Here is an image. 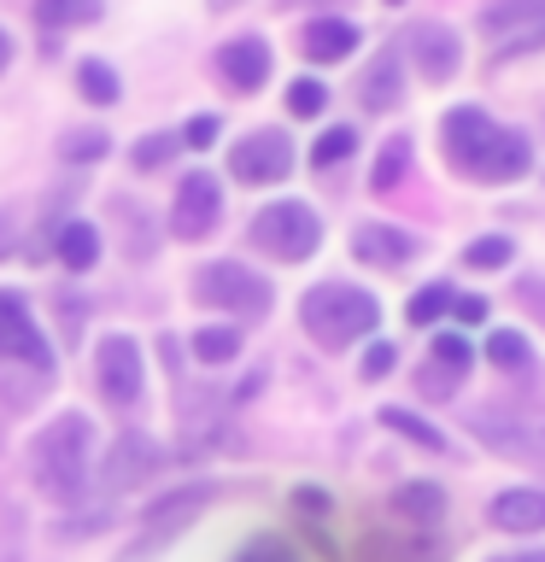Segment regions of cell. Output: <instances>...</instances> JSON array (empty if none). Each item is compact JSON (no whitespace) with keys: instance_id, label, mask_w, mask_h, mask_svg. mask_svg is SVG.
I'll return each instance as SVG.
<instances>
[{"instance_id":"obj_26","label":"cell","mask_w":545,"mask_h":562,"mask_svg":"<svg viewBox=\"0 0 545 562\" xmlns=\"http://www.w3.org/2000/svg\"><path fill=\"white\" fill-rule=\"evenodd\" d=\"M487 358L499 363V369H522V375L534 369V351H527V340H522V334H510V328H499L487 340Z\"/></svg>"},{"instance_id":"obj_20","label":"cell","mask_w":545,"mask_h":562,"mask_svg":"<svg viewBox=\"0 0 545 562\" xmlns=\"http://www.w3.org/2000/svg\"><path fill=\"white\" fill-rule=\"evenodd\" d=\"M59 258H65V270H94V258H100V235L88 223H65L59 228Z\"/></svg>"},{"instance_id":"obj_44","label":"cell","mask_w":545,"mask_h":562,"mask_svg":"<svg viewBox=\"0 0 545 562\" xmlns=\"http://www.w3.org/2000/svg\"><path fill=\"white\" fill-rule=\"evenodd\" d=\"M276 7H323V0H276Z\"/></svg>"},{"instance_id":"obj_12","label":"cell","mask_w":545,"mask_h":562,"mask_svg":"<svg viewBox=\"0 0 545 562\" xmlns=\"http://www.w3.org/2000/svg\"><path fill=\"white\" fill-rule=\"evenodd\" d=\"M218 77L229 88H241V94H253V88L270 82V47L258 42V35H235V42L218 47Z\"/></svg>"},{"instance_id":"obj_37","label":"cell","mask_w":545,"mask_h":562,"mask_svg":"<svg viewBox=\"0 0 545 562\" xmlns=\"http://www.w3.org/2000/svg\"><path fill=\"white\" fill-rule=\"evenodd\" d=\"M393 363H399V351H393V346H369V351H364V381L393 375Z\"/></svg>"},{"instance_id":"obj_5","label":"cell","mask_w":545,"mask_h":562,"mask_svg":"<svg viewBox=\"0 0 545 562\" xmlns=\"http://www.w3.org/2000/svg\"><path fill=\"white\" fill-rule=\"evenodd\" d=\"M193 299L200 305H218V311H235V316H264L270 311V281L253 276L246 263H205L193 276Z\"/></svg>"},{"instance_id":"obj_39","label":"cell","mask_w":545,"mask_h":562,"mask_svg":"<svg viewBox=\"0 0 545 562\" xmlns=\"http://www.w3.org/2000/svg\"><path fill=\"white\" fill-rule=\"evenodd\" d=\"M516 299H522V305H527V311H534L540 323H545V281H534V276H527L522 288H516Z\"/></svg>"},{"instance_id":"obj_34","label":"cell","mask_w":545,"mask_h":562,"mask_svg":"<svg viewBox=\"0 0 545 562\" xmlns=\"http://www.w3.org/2000/svg\"><path fill=\"white\" fill-rule=\"evenodd\" d=\"M323 100H329V88L311 82V77L288 88V112H293V117H316V112H323Z\"/></svg>"},{"instance_id":"obj_22","label":"cell","mask_w":545,"mask_h":562,"mask_svg":"<svg viewBox=\"0 0 545 562\" xmlns=\"http://www.w3.org/2000/svg\"><path fill=\"white\" fill-rule=\"evenodd\" d=\"M393 509L411 521H440V509H446V492L440 486H399L393 492Z\"/></svg>"},{"instance_id":"obj_2","label":"cell","mask_w":545,"mask_h":562,"mask_svg":"<svg viewBox=\"0 0 545 562\" xmlns=\"http://www.w3.org/2000/svg\"><path fill=\"white\" fill-rule=\"evenodd\" d=\"M88 469H94V422L88 416L70 411L30 439V481L53 504H77L88 492Z\"/></svg>"},{"instance_id":"obj_42","label":"cell","mask_w":545,"mask_h":562,"mask_svg":"<svg viewBox=\"0 0 545 562\" xmlns=\"http://www.w3.org/2000/svg\"><path fill=\"white\" fill-rule=\"evenodd\" d=\"M487 562H545V551H522V557H487Z\"/></svg>"},{"instance_id":"obj_40","label":"cell","mask_w":545,"mask_h":562,"mask_svg":"<svg viewBox=\"0 0 545 562\" xmlns=\"http://www.w3.org/2000/svg\"><path fill=\"white\" fill-rule=\"evenodd\" d=\"M293 504L305 509V521H323V509H329V498H323V492H293Z\"/></svg>"},{"instance_id":"obj_41","label":"cell","mask_w":545,"mask_h":562,"mask_svg":"<svg viewBox=\"0 0 545 562\" xmlns=\"http://www.w3.org/2000/svg\"><path fill=\"white\" fill-rule=\"evenodd\" d=\"M457 316H464V323H481V316H487V299H457V305H452Z\"/></svg>"},{"instance_id":"obj_33","label":"cell","mask_w":545,"mask_h":562,"mask_svg":"<svg viewBox=\"0 0 545 562\" xmlns=\"http://www.w3.org/2000/svg\"><path fill=\"white\" fill-rule=\"evenodd\" d=\"M59 153H65V158H82V165H94V158H105V135H100V130H70V135L59 140Z\"/></svg>"},{"instance_id":"obj_21","label":"cell","mask_w":545,"mask_h":562,"mask_svg":"<svg viewBox=\"0 0 545 562\" xmlns=\"http://www.w3.org/2000/svg\"><path fill=\"white\" fill-rule=\"evenodd\" d=\"M35 18L47 30H77V24H94L100 18V0H35Z\"/></svg>"},{"instance_id":"obj_14","label":"cell","mask_w":545,"mask_h":562,"mask_svg":"<svg viewBox=\"0 0 545 562\" xmlns=\"http://www.w3.org/2000/svg\"><path fill=\"white\" fill-rule=\"evenodd\" d=\"M158 469V446L147 434H123L118 446H112V457H105V486H141L147 474Z\"/></svg>"},{"instance_id":"obj_7","label":"cell","mask_w":545,"mask_h":562,"mask_svg":"<svg viewBox=\"0 0 545 562\" xmlns=\"http://www.w3.org/2000/svg\"><path fill=\"white\" fill-rule=\"evenodd\" d=\"M229 170H235V182H246V188H270L293 170V140L281 130H253L246 140H235Z\"/></svg>"},{"instance_id":"obj_24","label":"cell","mask_w":545,"mask_h":562,"mask_svg":"<svg viewBox=\"0 0 545 562\" xmlns=\"http://www.w3.org/2000/svg\"><path fill=\"white\" fill-rule=\"evenodd\" d=\"M381 422H387L393 434H404L411 446H422V451H446V434H440V428H429V422H422V416H411V411H381Z\"/></svg>"},{"instance_id":"obj_38","label":"cell","mask_w":545,"mask_h":562,"mask_svg":"<svg viewBox=\"0 0 545 562\" xmlns=\"http://www.w3.org/2000/svg\"><path fill=\"white\" fill-rule=\"evenodd\" d=\"M211 140H218V117H193L182 130V147H211Z\"/></svg>"},{"instance_id":"obj_15","label":"cell","mask_w":545,"mask_h":562,"mask_svg":"<svg viewBox=\"0 0 545 562\" xmlns=\"http://www.w3.org/2000/svg\"><path fill=\"white\" fill-rule=\"evenodd\" d=\"M352 252L364 263H376V270H393L416 252V240L404 235V228H387V223H358V235H352Z\"/></svg>"},{"instance_id":"obj_13","label":"cell","mask_w":545,"mask_h":562,"mask_svg":"<svg viewBox=\"0 0 545 562\" xmlns=\"http://www.w3.org/2000/svg\"><path fill=\"white\" fill-rule=\"evenodd\" d=\"M358 100H364V112H387V105L404 100V53H399V47H381L376 59L364 65Z\"/></svg>"},{"instance_id":"obj_17","label":"cell","mask_w":545,"mask_h":562,"mask_svg":"<svg viewBox=\"0 0 545 562\" xmlns=\"http://www.w3.org/2000/svg\"><path fill=\"white\" fill-rule=\"evenodd\" d=\"M352 47H358V30H352L346 18H316V24H305V35H299V53H305L311 65H334V59H346Z\"/></svg>"},{"instance_id":"obj_23","label":"cell","mask_w":545,"mask_h":562,"mask_svg":"<svg viewBox=\"0 0 545 562\" xmlns=\"http://www.w3.org/2000/svg\"><path fill=\"white\" fill-rule=\"evenodd\" d=\"M404 170H411V140H387L381 147V158H376V193H393L399 182H404Z\"/></svg>"},{"instance_id":"obj_9","label":"cell","mask_w":545,"mask_h":562,"mask_svg":"<svg viewBox=\"0 0 545 562\" xmlns=\"http://www.w3.org/2000/svg\"><path fill=\"white\" fill-rule=\"evenodd\" d=\"M94 381H100V398L130 411L141 398V346L130 334H105L100 351H94Z\"/></svg>"},{"instance_id":"obj_36","label":"cell","mask_w":545,"mask_h":562,"mask_svg":"<svg viewBox=\"0 0 545 562\" xmlns=\"http://www.w3.org/2000/svg\"><path fill=\"white\" fill-rule=\"evenodd\" d=\"M429 358L452 363V369H469V363H475V351H469L464 340H457V334H434V351H429Z\"/></svg>"},{"instance_id":"obj_27","label":"cell","mask_w":545,"mask_h":562,"mask_svg":"<svg viewBox=\"0 0 545 562\" xmlns=\"http://www.w3.org/2000/svg\"><path fill=\"white\" fill-rule=\"evenodd\" d=\"M352 153H358V135H352L346 123H341V130L316 135V147H311V165H316V170H329V165H346Z\"/></svg>"},{"instance_id":"obj_11","label":"cell","mask_w":545,"mask_h":562,"mask_svg":"<svg viewBox=\"0 0 545 562\" xmlns=\"http://www.w3.org/2000/svg\"><path fill=\"white\" fill-rule=\"evenodd\" d=\"M404 53L416 59V70H422L429 82H452V77H457V65H464L457 30H452V24H429V18L404 30Z\"/></svg>"},{"instance_id":"obj_28","label":"cell","mask_w":545,"mask_h":562,"mask_svg":"<svg viewBox=\"0 0 545 562\" xmlns=\"http://www.w3.org/2000/svg\"><path fill=\"white\" fill-rule=\"evenodd\" d=\"M77 88H82V100H94V105H112V100H118V77H112L100 59H82Z\"/></svg>"},{"instance_id":"obj_30","label":"cell","mask_w":545,"mask_h":562,"mask_svg":"<svg viewBox=\"0 0 545 562\" xmlns=\"http://www.w3.org/2000/svg\"><path fill=\"white\" fill-rule=\"evenodd\" d=\"M235 562H305V557H299L288 539L264 533V539H253V544H241V551H235Z\"/></svg>"},{"instance_id":"obj_29","label":"cell","mask_w":545,"mask_h":562,"mask_svg":"<svg viewBox=\"0 0 545 562\" xmlns=\"http://www.w3.org/2000/svg\"><path fill=\"white\" fill-rule=\"evenodd\" d=\"M510 252H516V246H510L504 235H487V240H469L464 246V263H469V270H504Z\"/></svg>"},{"instance_id":"obj_18","label":"cell","mask_w":545,"mask_h":562,"mask_svg":"<svg viewBox=\"0 0 545 562\" xmlns=\"http://www.w3.org/2000/svg\"><path fill=\"white\" fill-rule=\"evenodd\" d=\"M205 504H211V486H182V492H170V498H158L147 509V539H165L176 527H188Z\"/></svg>"},{"instance_id":"obj_43","label":"cell","mask_w":545,"mask_h":562,"mask_svg":"<svg viewBox=\"0 0 545 562\" xmlns=\"http://www.w3.org/2000/svg\"><path fill=\"white\" fill-rule=\"evenodd\" d=\"M7 59H12V42H7V30H0V70H7Z\"/></svg>"},{"instance_id":"obj_19","label":"cell","mask_w":545,"mask_h":562,"mask_svg":"<svg viewBox=\"0 0 545 562\" xmlns=\"http://www.w3.org/2000/svg\"><path fill=\"white\" fill-rule=\"evenodd\" d=\"M475 434L487 439L492 451H510V457H545V439L527 428V422H504V416H475Z\"/></svg>"},{"instance_id":"obj_35","label":"cell","mask_w":545,"mask_h":562,"mask_svg":"<svg viewBox=\"0 0 545 562\" xmlns=\"http://www.w3.org/2000/svg\"><path fill=\"white\" fill-rule=\"evenodd\" d=\"M176 147H182L176 135H147V140L135 147V170H158V165H165V158H170Z\"/></svg>"},{"instance_id":"obj_32","label":"cell","mask_w":545,"mask_h":562,"mask_svg":"<svg viewBox=\"0 0 545 562\" xmlns=\"http://www.w3.org/2000/svg\"><path fill=\"white\" fill-rule=\"evenodd\" d=\"M457 375H464V369H452V363L429 358V363H422V375H416V386H422L429 398H446V393H457Z\"/></svg>"},{"instance_id":"obj_31","label":"cell","mask_w":545,"mask_h":562,"mask_svg":"<svg viewBox=\"0 0 545 562\" xmlns=\"http://www.w3.org/2000/svg\"><path fill=\"white\" fill-rule=\"evenodd\" d=\"M440 311H452V288H422V293L411 299V305H404V316H411L416 328H429Z\"/></svg>"},{"instance_id":"obj_6","label":"cell","mask_w":545,"mask_h":562,"mask_svg":"<svg viewBox=\"0 0 545 562\" xmlns=\"http://www.w3.org/2000/svg\"><path fill=\"white\" fill-rule=\"evenodd\" d=\"M481 35L499 53H534L545 47V0H487Z\"/></svg>"},{"instance_id":"obj_8","label":"cell","mask_w":545,"mask_h":562,"mask_svg":"<svg viewBox=\"0 0 545 562\" xmlns=\"http://www.w3.org/2000/svg\"><path fill=\"white\" fill-rule=\"evenodd\" d=\"M223 217V188H218V176H205V170H193L176 182V205H170V228H176V240H205L211 228H218Z\"/></svg>"},{"instance_id":"obj_46","label":"cell","mask_w":545,"mask_h":562,"mask_svg":"<svg viewBox=\"0 0 545 562\" xmlns=\"http://www.w3.org/2000/svg\"><path fill=\"white\" fill-rule=\"evenodd\" d=\"M0 246H7V240H0Z\"/></svg>"},{"instance_id":"obj_1","label":"cell","mask_w":545,"mask_h":562,"mask_svg":"<svg viewBox=\"0 0 545 562\" xmlns=\"http://www.w3.org/2000/svg\"><path fill=\"white\" fill-rule=\"evenodd\" d=\"M440 140H446L452 170L469 176V182H516V176L534 170V147H527V135L492 123L481 105H457V112H446Z\"/></svg>"},{"instance_id":"obj_25","label":"cell","mask_w":545,"mask_h":562,"mask_svg":"<svg viewBox=\"0 0 545 562\" xmlns=\"http://www.w3.org/2000/svg\"><path fill=\"white\" fill-rule=\"evenodd\" d=\"M241 351V328H200L193 334V358L200 363H229Z\"/></svg>"},{"instance_id":"obj_45","label":"cell","mask_w":545,"mask_h":562,"mask_svg":"<svg viewBox=\"0 0 545 562\" xmlns=\"http://www.w3.org/2000/svg\"><path fill=\"white\" fill-rule=\"evenodd\" d=\"M211 7H235V0H211Z\"/></svg>"},{"instance_id":"obj_16","label":"cell","mask_w":545,"mask_h":562,"mask_svg":"<svg viewBox=\"0 0 545 562\" xmlns=\"http://www.w3.org/2000/svg\"><path fill=\"white\" fill-rule=\"evenodd\" d=\"M492 527H504V533H540L545 527V492L540 486L499 492V498H492Z\"/></svg>"},{"instance_id":"obj_10","label":"cell","mask_w":545,"mask_h":562,"mask_svg":"<svg viewBox=\"0 0 545 562\" xmlns=\"http://www.w3.org/2000/svg\"><path fill=\"white\" fill-rule=\"evenodd\" d=\"M0 358L30 363L35 375H47V369H53V351H47L42 328H35V316H30V305L18 293H0Z\"/></svg>"},{"instance_id":"obj_3","label":"cell","mask_w":545,"mask_h":562,"mask_svg":"<svg viewBox=\"0 0 545 562\" xmlns=\"http://www.w3.org/2000/svg\"><path fill=\"white\" fill-rule=\"evenodd\" d=\"M299 323H305V334L323 351H346L358 346L369 328L381 323L376 299H369L364 288H346V281H323V288L305 293V305H299Z\"/></svg>"},{"instance_id":"obj_4","label":"cell","mask_w":545,"mask_h":562,"mask_svg":"<svg viewBox=\"0 0 545 562\" xmlns=\"http://www.w3.org/2000/svg\"><path fill=\"white\" fill-rule=\"evenodd\" d=\"M316 240H323V228H316V211L299 205V200H281V205H264L253 217V246L258 252H270L276 263H299L316 252Z\"/></svg>"}]
</instances>
